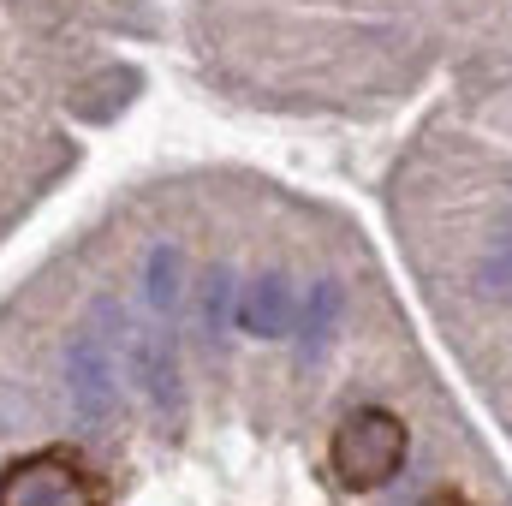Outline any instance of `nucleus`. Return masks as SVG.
<instances>
[{
    "label": "nucleus",
    "instance_id": "1",
    "mask_svg": "<svg viewBox=\"0 0 512 506\" xmlns=\"http://www.w3.org/2000/svg\"><path fill=\"white\" fill-rule=\"evenodd\" d=\"M405 447H411V435H405V423H399L387 405H358V411H346V423L334 429L328 459H334V477H340L352 495H370V489H382L387 477L405 465Z\"/></svg>",
    "mask_w": 512,
    "mask_h": 506
},
{
    "label": "nucleus",
    "instance_id": "2",
    "mask_svg": "<svg viewBox=\"0 0 512 506\" xmlns=\"http://www.w3.org/2000/svg\"><path fill=\"white\" fill-rule=\"evenodd\" d=\"M0 506H102V483L78 453L42 447L0 471Z\"/></svg>",
    "mask_w": 512,
    "mask_h": 506
},
{
    "label": "nucleus",
    "instance_id": "3",
    "mask_svg": "<svg viewBox=\"0 0 512 506\" xmlns=\"http://www.w3.org/2000/svg\"><path fill=\"white\" fill-rule=\"evenodd\" d=\"M66 399L84 429H114L120 423V387H114V352L102 346V328H72L66 340Z\"/></svg>",
    "mask_w": 512,
    "mask_h": 506
},
{
    "label": "nucleus",
    "instance_id": "4",
    "mask_svg": "<svg viewBox=\"0 0 512 506\" xmlns=\"http://www.w3.org/2000/svg\"><path fill=\"white\" fill-rule=\"evenodd\" d=\"M239 328L256 334V340H280V334L298 328V286H292V274H280V268L256 274L245 286V298H239Z\"/></svg>",
    "mask_w": 512,
    "mask_h": 506
},
{
    "label": "nucleus",
    "instance_id": "5",
    "mask_svg": "<svg viewBox=\"0 0 512 506\" xmlns=\"http://www.w3.org/2000/svg\"><path fill=\"white\" fill-rule=\"evenodd\" d=\"M131 370H137V381H143V393L155 399V411H167V417L185 411L179 358H173V340H167V334H137V340H131Z\"/></svg>",
    "mask_w": 512,
    "mask_h": 506
},
{
    "label": "nucleus",
    "instance_id": "6",
    "mask_svg": "<svg viewBox=\"0 0 512 506\" xmlns=\"http://www.w3.org/2000/svg\"><path fill=\"white\" fill-rule=\"evenodd\" d=\"M340 316H346V286L340 280H316L310 298H304V358H322V346L334 340Z\"/></svg>",
    "mask_w": 512,
    "mask_h": 506
},
{
    "label": "nucleus",
    "instance_id": "7",
    "mask_svg": "<svg viewBox=\"0 0 512 506\" xmlns=\"http://www.w3.org/2000/svg\"><path fill=\"white\" fill-rule=\"evenodd\" d=\"M477 292L512 304V221H501V227L489 233V245L477 251Z\"/></svg>",
    "mask_w": 512,
    "mask_h": 506
},
{
    "label": "nucleus",
    "instance_id": "8",
    "mask_svg": "<svg viewBox=\"0 0 512 506\" xmlns=\"http://www.w3.org/2000/svg\"><path fill=\"white\" fill-rule=\"evenodd\" d=\"M179 274H185L179 245H155V251H149V262H143V292H149L155 310H173V304H179Z\"/></svg>",
    "mask_w": 512,
    "mask_h": 506
},
{
    "label": "nucleus",
    "instance_id": "9",
    "mask_svg": "<svg viewBox=\"0 0 512 506\" xmlns=\"http://www.w3.org/2000/svg\"><path fill=\"white\" fill-rule=\"evenodd\" d=\"M233 292H239V280H233L227 268H215L209 286H203V328H209V334H227V328H233Z\"/></svg>",
    "mask_w": 512,
    "mask_h": 506
},
{
    "label": "nucleus",
    "instance_id": "10",
    "mask_svg": "<svg viewBox=\"0 0 512 506\" xmlns=\"http://www.w3.org/2000/svg\"><path fill=\"white\" fill-rule=\"evenodd\" d=\"M429 506H477V501H471V495H459V489H447V495H435Z\"/></svg>",
    "mask_w": 512,
    "mask_h": 506
}]
</instances>
